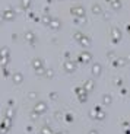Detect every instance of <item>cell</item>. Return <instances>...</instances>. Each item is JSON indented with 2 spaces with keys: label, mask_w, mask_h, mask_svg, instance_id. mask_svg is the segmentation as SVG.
<instances>
[{
  "label": "cell",
  "mask_w": 130,
  "mask_h": 134,
  "mask_svg": "<svg viewBox=\"0 0 130 134\" xmlns=\"http://www.w3.org/2000/svg\"><path fill=\"white\" fill-rule=\"evenodd\" d=\"M47 109H48V105L44 102V100H38V102H35V107H34V111H37L38 114H45Z\"/></svg>",
  "instance_id": "cell-1"
},
{
  "label": "cell",
  "mask_w": 130,
  "mask_h": 134,
  "mask_svg": "<svg viewBox=\"0 0 130 134\" xmlns=\"http://www.w3.org/2000/svg\"><path fill=\"white\" fill-rule=\"evenodd\" d=\"M76 95L79 98V102H86L88 100V92L84 87H76Z\"/></svg>",
  "instance_id": "cell-2"
},
{
  "label": "cell",
  "mask_w": 130,
  "mask_h": 134,
  "mask_svg": "<svg viewBox=\"0 0 130 134\" xmlns=\"http://www.w3.org/2000/svg\"><path fill=\"white\" fill-rule=\"evenodd\" d=\"M84 89L88 92V93H91L92 91H95V80H92V79L86 80V82L84 83Z\"/></svg>",
  "instance_id": "cell-3"
},
{
  "label": "cell",
  "mask_w": 130,
  "mask_h": 134,
  "mask_svg": "<svg viewBox=\"0 0 130 134\" xmlns=\"http://www.w3.org/2000/svg\"><path fill=\"white\" fill-rule=\"evenodd\" d=\"M12 82H13L15 85H20L23 82V76L22 73H19V71H15V73H12Z\"/></svg>",
  "instance_id": "cell-4"
},
{
  "label": "cell",
  "mask_w": 130,
  "mask_h": 134,
  "mask_svg": "<svg viewBox=\"0 0 130 134\" xmlns=\"http://www.w3.org/2000/svg\"><path fill=\"white\" fill-rule=\"evenodd\" d=\"M91 73H92L93 77H100L101 73H102V67H101V64H93L92 66V70H91Z\"/></svg>",
  "instance_id": "cell-5"
},
{
  "label": "cell",
  "mask_w": 130,
  "mask_h": 134,
  "mask_svg": "<svg viewBox=\"0 0 130 134\" xmlns=\"http://www.w3.org/2000/svg\"><path fill=\"white\" fill-rule=\"evenodd\" d=\"M104 118H105V112H104V111L101 109L100 107H97V108H95V120L102 121Z\"/></svg>",
  "instance_id": "cell-6"
},
{
  "label": "cell",
  "mask_w": 130,
  "mask_h": 134,
  "mask_svg": "<svg viewBox=\"0 0 130 134\" xmlns=\"http://www.w3.org/2000/svg\"><path fill=\"white\" fill-rule=\"evenodd\" d=\"M64 70H66L67 73H73V71L76 70V64L72 63V61H66V63H64Z\"/></svg>",
  "instance_id": "cell-7"
},
{
  "label": "cell",
  "mask_w": 130,
  "mask_h": 134,
  "mask_svg": "<svg viewBox=\"0 0 130 134\" xmlns=\"http://www.w3.org/2000/svg\"><path fill=\"white\" fill-rule=\"evenodd\" d=\"M113 104V96H111L110 93H105L102 95V105L104 107H108V105Z\"/></svg>",
  "instance_id": "cell-8"
},
{
  "label": "cell",
  "mask_w": 130,
  "mask_h": 134,
  "mask_svg": "<svg viewBox=\"0 0 130 134\" xmlns=\"http://www.w3.org/2000/svg\"><path fill=\"white\" fill-rule=\"evenodd\" d=\"M80 61H82V63H91V60H92V55H91L89 53H84V54H80Z\"/></svg>",
  "instance_id": "cell-9"
},
{
  "label": "cell",
  "mask_w": 130,
  "mask_h": 134,
  "mask_svg": "<svg viewBox=\"0 0 130 134\" xmlns=\"http://www.w3.org/2000/svg\"><path fill=\"white\" fill-rule=\"evenodd\" d=\"M4 115H6V118H12V120H13V117H15V108L12 107V105H10V107L6 109Z\"/></svg>",
  "instance_id": "cell-10"
},
{
  "label": "cell",
  "mask_w": 130,
  "mask_h": 134,
  "mask_svg": "<svg viewBox=\"0 0 130 134\" xmlns=\"http://www.w3.org/2000/svg\"><path fill=\"white\" fill-rule=\"evenodd\" d=\"M32 67H34V70H37V69H40V67H43V61L40 60V58H34L32 60Z\"/></svg>",
  "instance_id": "cell-11"
},
{
  "label": "cell",
  "mask_w": 130,
  "mask_h": 134,
  "mask_svg": "<svg viewBox=\"0 0 130 134\" xmlns=\"http://www.w3.org/2000/svg\"><path fill=\"white\" fill-rule=\"evenodd\" d=\"M40 133H41V134H54V131H53V128H51V127H48V125H44V127L40 130Z\"/></svg>",
  "instance_id": "cell-12"
},
{
  "label": "cell",
  "mask_w": 130,
  "mask_h": 134,
  "mask_svg": "<svg viewBox=\"0 0 130 134\" xmlns=\"http://www.w3.org/2000/svg\"><path fill=\"white\" fill-rule=\"evenodd\" d=\"M126 63H127L126 58H120V60H116V61H114V66H116V67H121V66H124Z\"/></svg>",
  "instance_id": "cell-13"
},
{
  "label": "cell",
  "mask_w": 130,
  "mask_h": 134,
  "mask_svg": "<svg viewBox=\"0 0 130 134\" xmlns=\"http://www.w3.org/2000/svg\"><path fill=\"white\" fill-rule=\"evenodd\" d=\"M44 76H45L47 79H53V77H54V70H45Z\"/></svg>",
  "instance_id": "cell-14"
},
{
  "label": "cell",
  "mask_w": 130,
  "mask_h": 134,
  "mask_svg": "<svg viewBox=\"0 0 130 134\" xmlns=\"http://www.w3.org/2000/svg\"><path fill=\"white\" fill-rule=\"evenodd\" d=\"M44 73H45V69H44V67H40V69L35 70V74H37V76H44Z\"/></svg>",
  "instance_id": "cell-15"
},
{
  "label": "cell",
  "mask_w": 130,
  "mask_h": 134,
  "mask_svg": "<svg viewBox=\"0 0 130 134\" xmlns=\"http://www.w3.org/2000/svg\"><path fill=\"white\" fill-rule=\"evenodd\" d=\"M28 98H29L31 100H35L38 98V93L37 92H29V93H28Z\"/></svg>",
  "instance_id": "cell-16"
},
{
  "label": "cell",
  "mask_w": 130,
  "mask_h": 134,
  "mask_svg": "<svg viewBox=\"0 0 130 134\" xmlns=\"http://www.w3.org/2000/svg\"><path fill=\"white\" fill-rule=\"evenodd\" d=\"M38 118H40V114H38L37 111H32V112H31V120L35 121V120H38Z\"/></svg>",
  "instance_id": "cell-17"
},
{
  "label": "cell",
  "mask_w": 130,
  "mask_h": 134,
  "mask_svg": "<svg viewBox=\"0 0 130 134\" xmlns=\"http://www.w3.org/2000/svg\"><path fill=\"white\" fill-rule=\"evenodd\" d=\"M54 118H56L57 121H61V120H63V114H61V112H59V111H57L56 114H54Z\"/></svg>",
  "instance_id": "cell-18"
},
{
  "label": "cell",
  "mask_w": 130,
  "mask_h": 134,
  "mask_svg": "<svg viewBox=\"0 0 130 134\" xmlns=\"http://www.w3.org/2000/svg\"><path fill=\"white\" fill-rule=\"evenodd\" d=\"M114 85H116V86H118V87H120L121 85H123V80H121L120 77H118V79H117V77H116V79H114Z\"/></svg>",
  "instance_id": "cell-19"
},
{
  "label": "cell",
  "mask_w": 130,
  "mask_h": 134,
  "mask_svg": "<svg viewBox=\"0 0 130 134\" xmlns=\"http://www.w3.org/2000/svg\"><path fill=\"white\" fill-rule=\"evenodd\" d=\"M57 98H59L57 92H51V93H50V99H51V100H57Z\"/></svg>",
  "instance_id": "cell-20"
},
{
  "label": "cell",
  "mask_w": 130,
  "mask_h": 134,
  "mask_svg": "<svg viewBox=\"0 0 130 134\" xmlns=\"http://www.w3.org/2000/svg\"><path fill=\"white\" fill-rule=\"evenodd\" d=\"M66 120L69 121V122H72V121H73V115H72V114H67V115H66Z\"/></svg>",
  "instance_id": "cell-21"
},
{
  "label": "cell",
  "mask_w": 130,
  "mask_h": 134,
  "mask_svg": "<svg viewBox=\"0 0 130 134\" xmlns=\"http://www.w3.org/2000/svg\"><path fill=\"white\" fill-rule=\"evenodd\" d=\"M88 134H100V133H98V130L92 128V130H89V133H88Z\"/></svg>",
  "instance_id": "cell-22"
},
{
  "label": "cell",
  "mask_w": 130,
  "mask_h": 134,
  "mask_svg": "<svg viewBox=\"0 0 130 134\" xmlns=\"http://www.w3.org/2000/svg\"><path fill=\"white\" fill-rule=\"evenodd\" d=\"M82 44H85V45H89V41L85 40V41H82Z\"/></svg>",
  "instance_id": "cell-23"
},
{
  "label": "cell",
  "mask_w": 130,
  "mask_h": 134,
  "mask_svg": "<svg viewBox=\"0 0 130 134\" xmlns=\"http://www.w3.org/2000/svg\"><path fill=\"white\" fill-rule=\"evenodd\" d=\"M54 134H67L66 131H60V133H54Z\"/></svg>",
  "instance_id": "cell-24"
},
{
  "label": "cell",
  "mask_w": 130,
  "mask_h": 134,
  "mask_svg": "<svg viewBox=\"0 0 130 134\" xmlns=\"http://www.w3.org/2000/svg\"><path fill=\"white\" fill-rule=\"evenodd\" d=\"M0 134H2V133H0Z\"/></svg>",
  "instance_id": "cell-25"
}]
</instances>
